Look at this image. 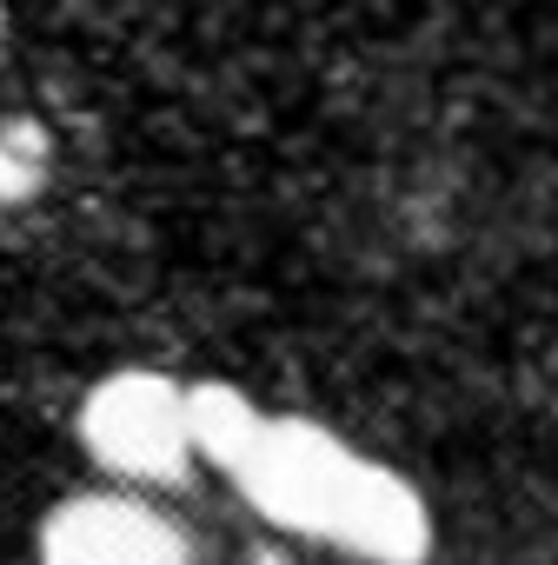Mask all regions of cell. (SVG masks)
Masks as SVG:
<instances>
[{
  "label": "cell",
  "instance_id": "obj_3",
  "mask_svg": "<svg viewBox=\"0 0 558 565\" xmlns=\"http://www.w3.org/2000/svg\"><path fill=\"white\" fill-rule=\"evenodd\" d=\"M41 565H200V545L167 505L127 486H100L47 512Z\"/></svg>",
  "mask_w": 558,
  "mask_h": 565
},
{
  "label": "cell",
  "instance_id": "obj_5",
  "mask_svg": "<svg viewBox=\"0 0 558 565\" xmlns=\"http://www.w3.org/2000/svg\"><path fill=\"white\" fill-rule=\"evenodd\" d=\"M253 565H300V558H287V552H259Z\"/></svg>",
  "mask_w": 558,
  "mask_h": 565
},
{
  "label": "cell",
  "instance_id": "obj_1",
  "mask_svg": "<svg viewBox=\"0 0 558 565\" xmlns=\"http://www.w3.org/2000/svg\"><path fill=\"white\" fill-rule=\"evenodd\" d=\"M193 459L226 472V486L279 532L333 545L360 565H426L432 505L386 459L360 452L346 433L307 413H266L226 380H186Z\"/></svg>",
  "mask_w": 558,
  "mask_h": 565
},
{
  "label": "cell",
  "instance_id": "obj_6",
  "mask_svg": "<svg viewBox=\"0 0 558 565\" xmlns=\"http://www.w3.org/2000/svg\"><path fill=\"white\" fill-rule=\"evenodd\" d=\"M0 28H8V8H0Z\"/></svg>",
  "mask_w": 558,
  "mask_h": 565
},
{
  "label": "cell",
  "instance_id": "obj_4",
  "mask_svg": "<svg viewBox=\"0 0 558 565\" xmlns=\"http://www.w3.org/2000/svg\"><path fill=\"white\" fill-rule=\"evenodd\" d=\"M47 173H54V140H47V127L28 120V114L0 120V213L41 200Z\"/></svg>",
  "mask_w": 558,
  "mask_h": 565
},
{
  "label": "cell",
  "instance_id": "obj_2",
  "mask_svg": "<svg viewBox=\"0 0 558 565\" xmlns=\"http://www.w3.org/2000/svg\"><path fill=\"white\" fill-rule=\"evenodd\" d=\"M74 426H81V446L94 452V466L107 479H120L127 492H140V486H180L200 466L193 459L186 380L153 373V366H120V373L94 380Z\"/></svg>",
  "mask_w": 558,
  "mask_h": 565
}]
</instances>
